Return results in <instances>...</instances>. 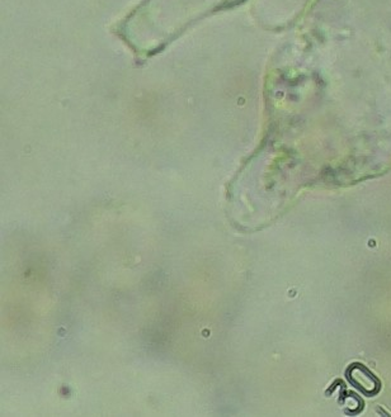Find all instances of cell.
Masks as SVG:
<instances>
[{
	"instance_id": "1",
	"label": "cell",
	"mask_w": 391,
	"mask_h": 417,
	"mask_svg": "<svg viewBox=\"0 0 391 417\" xmlns=\"http://www.w3.org/2000/svg\"><path fill=\"white\" fill-rule=\"evenodd\" d=\"M377 412H380V413H384V415H385V416H390V415H389V413L384 412V411H382V410H381V408H377Z\"/></svg>"
}]
</instances>
